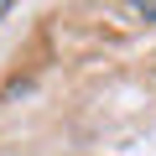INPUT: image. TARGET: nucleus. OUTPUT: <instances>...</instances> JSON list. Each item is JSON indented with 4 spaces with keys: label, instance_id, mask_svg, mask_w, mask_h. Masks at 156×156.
I'll use <instances>...</instances> for the list:
<instances>
[{
    "label": "nucleus",
    "instance_id": "obj_1",
    "mask_svg": "<svg viewBox=\"0 0 156 156\" xmlns=\"http://www.w3.org/2000/svg\"><path fill=\"white\" fill-rule=\"evenodd\" d=\"M130 11H135L140 21H156V0H151V5H146V0H140V5H130Z\"/></svg>",
    "mask_w": 156,
    "mask_h": 156
},
{
    "label": "nucleus",
    "instance_id": "obj_2",
    "mask_svg": "<svg viewBox=\"0 0 156 156\" xmlns=\"http://www.w3.org/2000/svg\"><path fill=\"white\" fill-rule=\"evenodd\" d=\"M0 16H11V0H0Z\"/></svg>",
    "mask_w": 156,
    "mask_h": 156
}]
</instances>
